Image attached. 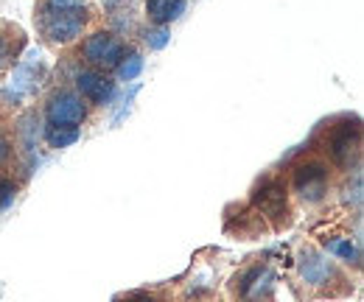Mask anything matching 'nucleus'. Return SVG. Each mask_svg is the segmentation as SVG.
<instances>
[{
  "instance_id": "nucleus-1",
  "label": "nucleus",
  "mask_w": 364,
  "mask_h": 302,
  "mask_svg": "<svg viewBox=\"0 0 364 302\" xmlns=\"http://www.w3.org/2000/svg\"><path fill=\"white\" fill-rule=\"evenodd\" d=\"M291 288L300 300H339L353 294L350 274L328 252H322L314 241L297 247Z\"/></svg>"
},
{
  "instance_id": "nucleus-2",
  "label": "nucleus",
  "mask_w": 364,
  "mask_h": 302,
  "mask_svg": "<svg viewBox=\"0 0 364 302\" xmlns=\"http://www.w3.org/2000/svg\"><path fill=\"white\" fill-rule=\"evenodd\" d=\"M95 17L90 0H37L34 6V28L48 48L79 43Z\"/></svg>"
},
{
  "instance_id": "nucleus-3",
  "label": "nucleus",
  "mask_w": 364,
  "mask_h": 302,
  "mask_svg": "<svg viewBox=\"0 0 364 302\" xmlns=\"http://www.w3.org/2000/svg\"><path fill=\"white\" fill-rule=\"evenodd\" d=\"M314 149L319 157L333 168V173H348L362 168V121L359 115H339L314 134Z\"/></svg>"
},
{
  "instance_id": "nucleus-4",
  "label": "nucleus",
  "mask_w": 364,
  "mask_h": 302,
  "mask_svg": "<svg viewBox=\"0 0 364 302\" xmlns=\"http://www.w3.org/2000/svg\"><path fill=\"white\" fill-rule=\"evenodd\" d=\"M286 185L291 202H297L306 210H319L328 205L331 193L336 190V173L314 149H306V154L294 160L291 168L286 171Z\"/></svg>"
},
{
  "instance_id": "nucleus-5",
  "label": "nucleus",
  "mask_w": 364,
  "mask_h": 302,
  "mask_svg": "<svg viewBox=\"0 0 364 302\" xmlns=\"http://www.w3.org/2000/svg\"><path fill=\"white\" fill-rule=\"evenodd\" d=\"M277 283H280L277 266L267 252V255H252L244 260L228 277L225 288H228L230 302H274Z\"/></svg>"
},
{
  "instance_id": "nucleus-6",
  "label": "nucleus",
  "mask_w": 364,
  "mask_h": 302,
  "mask_svg": "<svg viewBox=\"0 0 364 302\" xmlns=\"http://www.w3.org/2000/svg\"><path fill=\"white\" fill-rule=\"evenodd\" d=\"M258 216L269 224L274 235L286 232L294 227V202H291V193H289V185H286V173H267L250 193L247 199Z\"/></svg>"
},
{
  "instance_id": "nucleus-7",
  "label": "nucleus",
  "mask_w": 364,
  "mask_h": 302,
  "mask_svg": "<svg viewBox=\"0 0 364 302\" xmlns=\"http://www.w3.org/2000/svg\"><path fill=\"white\" fill-rule=\"evenodd\" d=\"M129 50H132V43H127L124 37L107 28H95L82 37V43L76 48V59L85 62V68L101 70V73H115V68L124 62Z\"/></svg>"
},
{
  "instance_id": "nucleus-8",
  "label": "nucleus",
  "mask_w": 364,
  "mask_h": 302,
  "mask_svg": "<svg viewBox=\"0 0 364 302\" xmlns=\"http://www.w3.org/2000/svg\"><path fill=\"white\" fill-rule=\"evenodd\" d=\"M43 118L48 126H79L82 129V124L90 118V107L73 87L59 85L46 95Z\"/></svg>"
},
{
  "instance_id": "nucleus-9",
  "label": "nucleus",
  "mask_w": 364,
  "mask_h": 302,
  "mask_svg": "<svg viewBox=\"0 0 364 302\" xmlns=\"http://www.w3.org/2000/svg\"><path fill=\"white\" fill-rule=\"evenodd\" d=\"M225 232L230 238H238V241H258L261 235L272 232L269 224L258 216V210L244 202V205H232L225 213Z\"/></svg>"
},
{
  "instance_id": "nucleus-10",
  "label": "nucleus",
  "mask_w": 364,
  "mask_h": 302,
  "mask_svg": "<svg viewBox=\"0 0 364 302\" xmlns=\"http://www.w3.org/2000/svg\"><path fill=\"white\" fill-rule=\"evenodd\" d=\"M73 90L85 98L87 107H107L115 98V82L109 73L92 70V68H76L73 73Z\"/></svg>"
},
{
  "instance_id": "nucleus-11",
  "label": "nucleus",
  "mask_w": 364,
  "mask_h": 302,
  "mask_svg": "<svg viewBox=\"0 0 364 302\" xmlns=\"http://www.w3.org/2000/svg\"><path fill=\"white\" fill-rule=\"evenodd\" d=\"M107 31L118 37H132L137 31V0H104Z\"/></svg>"
},
{
  "instance_id": "nucleus-12",
  "label": "nucleus",
  "mask_w": 364,
  "mask_h": 302,
  "mask_svg": "<svg viewBox=\"0 0 364 302\" xmlns=\"http://www.w3.org/2000/svg\"><path fill=\"white\" fill-rule=\"evenodd\" d=\"M26 45H28V37L17 23L0 20V73L11 70L17 65L20 53L26 50Z\"/></svg>"
},
{
  "instance_id": "nucleus-13",
  "label": "nucleus",
  "mask_w": 364,
  "mask_h": 302,
  "mask_svg": "<svg viewBox=\"0 0 364 302\" xmlns=\"http://www.w3.org/2000/svg\"><path fill=\"white\" fill-rule=\"evenodd\" d=\"M185 0H146L143 3V14L149 20V26L154 28H166L174 20H180V14L185 11Z\"/></svg>"
},
{
  "instance_id": "nucleus-14",
  "label": "nucleus",
  "mask_w": 364,
  "mask_h": 302,
  "mask_svg": "<svg viewBox=\"0 0 364 302\" xmlns=\"http://www.w3.org/2000/svg\"><path fill=\"white\" fill-rule=\"evenodd\" d=\"M336 193H339V205H342V210H348V213H362V202H364L362 168L353 173H348V176L339 182Z\"/></svg>"
},
{
  "instance_id": "nucleus-15",
  "label": "nucleus",
  "mask_w": 364,
  "mask_h": 302,
  "mask_svg": "<svg viewBox=\"0 0 364 302\" xmlns=\"http://www.w3.org/2000/svg\"><path fill=\"white\" fill-rule=\"evenodd\" d=\"M79 137H82L79 126H48L46 124V129H43V140H46L50 149H68Z\"/></svg>"
},
{
  "instance_id": "nucleus-16",
  "label": "nucleus",
  "mask_w": 364,
  "mask_h": 302,
  "mask_svg": "<svg viewBox=\"0 0 364 302\" xmlns=\"http://www.w3.org/2000/svg\"><path fill=\"white\" fill-rule=\"evenodd\" d=\"M17 160H20V149L14 143V137L0 126V173H9L14 176V168H17Z\"/></svg>"
},
{
  "instance_id": "nucleus-17",
  "label": "nucleus",
  "mask_w": 364,
  "mask_h": 302,
  "mask_svg": "<svg viewBox=\"0 0 364 302\" xmlns=\"http://www.w3.org/2000/svg\"><path fill=\"white\" fill-rule=\"evenodd\" d=\"M140 70H143V56L132 48V50L124 56V62L115 68V76H118L121 82H132V79L140 76Z\"/></svg>"
},
{
  "instance_id": "nucleus-18",
  "label": "nucleus",
  "mask_w": 364,
  "mask_h": 302,
  "mask_svg": "<svg viewBox=\"0 0 364 302\" xmlns=\"http://www.w3.org/2000/svg\"><path fill=\"white\" fill-rule=\"evenodd\" d=\"M17 190H20V182L9 173H0V210H6L17 199Z\"/></svg>"
},
{
  "instance_id": "nucleus-19",
  "label": "nucleus",
  "mask_w": 364,
  "mask_h": 302,
  "mask_svg": "<svg viewBox=\"0 0 364 302\" xmlns=\"http://www.w3.org/2000/svg\"><path fill=\"white\" fill-rule=\"evenodd\" d=\"M143 40H146V45H149L151 50H160V48H166V43H168V31L151 26V28L143 31Z\"/></svg>"
}]
</instances>
